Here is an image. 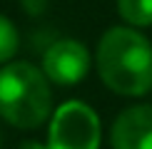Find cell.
<instances>
[{
	"instance_id": "cell-1",
	"label": "cell",
	"mask_w": 152,
	"mask_h": 149,
	"mask_svg": "<svg viewBox=\"0 0 152 149\" xmlns=\"http://www.w3.org/2000/svg\"><path fill=\"white\" fill-rule=\"evenodd\" d=\"M97 70L112 92L145 95L152 90V45L132 27H112L100 40Z\"/></svg>"
},
{
	"instance_id": "cell-2",
	"label": "cell",
	"mask_w": 152,
	"mask_h": 149,
	"mask_svg": "<svg viewBox=\"0 0 152 149\" xmlns=\"http://www.w3.org/2000/svg\"><path fill=\"white\" fill-rule=\"evenodd\" d=\"M50 87L45 72L28 62H12L0 70V114L10 124L35 129L50 114Z\"/></svg>"
},
{
	"instance_id": "cell-3",
	"label": "cell",
	"mask_w": 152,
	"mask_h": 149,
	"mask_svg": "<svg viewBox=\"0 0 152 149\" xmlns=\"http://www.w3.org/2000/svg\"><path fill=\"white\" fill-rule=\"evenodd\" d=\"M100 119L82 102H67L55 112L48 149H97Z\"/></svg>"
},
{
	"instance_id": "cell-4",
	"label": "cell",
	"mask_w": 152,
	"mask_h": 149,
	"mask_svg": "<svg viewBox=\"0 0 152 149\" xmlns=\"http://www.w3.org/2000/svg\"><path fill=\"white\" fill-rule=\"evenodd\" d=\"M90 67V55L82 42L77 40H60L45 52L42 57V72L50 82L60 87L77 85L87 74Z\"/></svg>"
},
{
	"instance_id": "cell-5",
	"label": "cell",
	"mask_w": 152,
	"mask_h": 149,
	"mask_svg": "<svg viewBox=\"0 0 152 149\" xmlns=\"http://www.w3.org/2000/svg\"><path fill=\"white\" fill-rule=\"evenodd\" d=\"M112 149H152V107H130L112 124Z\"/></svg>"
},
{
	"instance_id": "cell-6",
	"label": "cell",
	"mask_w": 152,
	"mask_h": 149,
	"mask_svg": "<svg viewBox=\"0 0 152 149\" xmlns=\"http://www.w3.org/2000/svg\"><path fill=\"white\" fill-rule=\"evenodd\" d=\"M117 10L130 25H152V0H117Z\"/></svg>"
},
{
	"instance_id": "cell-7",
	"label": "cell",
	"mask_w": 152,
	"mask_h": 149,
	"mask_svg": "<svg viewBox=\"0 0 152 149\" xmlns=\"http://www.w3.org/2000/svg\"><path fill=\"white\" fill-rule=\"evenodd\" d=\"M18 50V30L8 17L0 15V62L10 60Z\"/></svg>"
},
{
	"instance_id": "cell-8",
	"label": "cell",
	"mask_w": 152,
	"mask_h": 149,
	"mask_svg": "<svg viewBox=\"0 0 152 149\" xmlns=\"http://www.w3.org/2000/svg\"><path fill=\"white\" fill-rule=\"evenodd\" d=\"M20 149H45V147H42L40 142H23Z\"/></svg>"
}]
</instances>
